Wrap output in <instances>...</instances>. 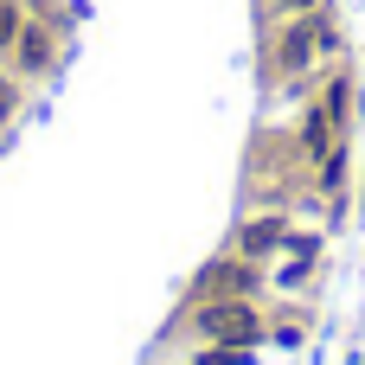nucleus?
Returning a JSON list of instances; mask_svg holds the SVG:
<instances>
[{"instance_id":"7ed1b4c3","label":"nucleus","mask_w":365,"mask_h":365,"mask_svg":"<svg viewBox=\"0 0 365 365\" xmlns=\"http://www.w3.org/2000/svg\"><path fill=\"white\" fill-rule=\"evenodd\" d=\"M257 289V263L250 257H237V263H212L205 276H199V295L205 302H244Z\"/></svg>"},{"instance_id":"f257e3e1","label":"nucleus","mask_w":365,"mask_h":365,"mask_svg":"<svg viewBox=\"0 0 365 365\" xmlns=\"http://www.w3.org/2000/svg\"><path fill=\"white\" fill-rule=\"evenodd\" d=\"M334 19L314 6V13H295L282 32H276V51H269V77H302L308 64H321V51H334Z\"/></svg>"},{"instance_id":"0eeeda50","label":"nucleus","mask_w":365,"mask_h":365,"mask_svg":"<svg viewBox=\"0 0 365 365\" xmlns=\"http://www.w3.org/2000/svg\"><path fill=\"white\" fill-rule=\"evenodd\" d=\"M19 38V13H13V0H0V51Z\"/></svg>"},{"instance_id":"f03ea898","label":"nucleus","mask_w":365,"mask_h":365,"mask_svg":"<svg viewBox=\"0 0 365 365\" xmlns=\"http://www.w3.org/2000/svg\"><path fill=\"white\" fill-rule=\"evenodd\" d=\"M199 334L218 346H257L263 340V314L250 302H205L199 308Z\"/></svg>"},{"instance_id":"39448f33","label":"nucleus","mask_w":365,"mask_h":365,"mask_svg":"<svg viewBox=\"0 0 365 365\" xmlns=\"http://www.w3.org/2000/svg\"><path fill=\"white\" fill-rule=\"evenodd\" d=\"M13 45H19V71H45L51 64V32L45 26H19Z\"/></svg>"},{"instance_id":"6e6552de","label":"nucleus","mask_w":365,"mask_h":365,"mask_svg":"<svg viewBox=\"0 0 365 365\" xmlns=\"http://www.w3.org/2000/svg\"><path fill=\"white\" fill-rule=\"evenodd\" d=\"M269 6H276V13H282V19H295V13H314V6H321V0H269Z\"/></svg>"},{"instance_id":"20e7f679","label":"nucleus","mask_w":365,"mask_h":365,"mask_svg":"<svg viewBox=\"0 0 365 365\" xmlns=\"http://www.w3.org/2000/svg\"><path fill=\"white\" fill-rule=\"evenodd\" d=\"M276 250H289V218H282V212H269V218H250V225L237 231V257L263 263V257H276Z\"/></svg>"},{"instance_id":"423d86ee","label":"nucleus","mask_w":365,"mask_h":365,"mask_svg":"<svg viewBox=\"0 0 365 365\" xmlns=\"http://www.w3.org/2000/svg\"><path fill=\"white\" fill-rule=\"evenodd\" d=\"M244 359H250V346H218V340H212L192 365H244Z\"/></svg>"}]
</instances>
